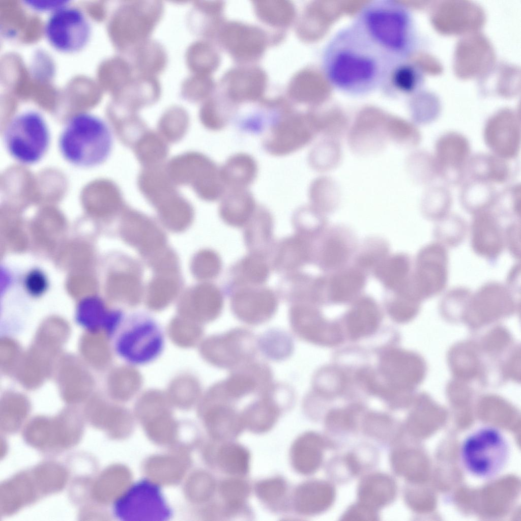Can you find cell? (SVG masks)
I'll use <instances>...</instances> for the list:
<instances>
[{
	"instance_id": "cell-26",
	"label": "cell",
	"mask_w": 521,
	"mask_h": 521,
	"mask_svg": "<svg viewBox=\"0 0 521 521\" xmlns=\"http://www.w3.org/2000/svg\"><path fill=\"white\" fill-rule=\"evenodd\" d=\"M516 298L505 283L488 281L473 292L469 307L478 313L499 314L512 310Z\"/></svg>"
},
{
	"instance_id": "cell-38",
	"label": "cell",
	"mask_w": 521,
	"mask_h": 521,
	"mask_svg": "<svg viewBox=\"0 0 521 521\" xmlns=\"http://www.w3.org/2000/svg\"><path fill=\"white\" fill-rule=\"evenodd\" d=\"M292 222L295 233L313 242L329 226L326 215L310 205L297 209L293 215Z\"/></svg>"
},
{
	"instance_id": "cell-55",
	"label": "cell",
	"mask_w": 521,
	"mask_h": 521,
	"mask_svg": "<svg viewBox=\"0 0 521 521\" xmlns=\"http://www.w3.org/2000/svg\"><path fill=\"white\" fill-rule=\"evenodd\" d=\"M520 185L515 184L509 187L499 195H498L497 199L505 201L509 207V214L513 215L516 219L520 220Z\"/></svg>"
},
{
	"instance_id": "cell-39",
	"label": "cell",
	"mask_w": 521,
	"mask_h": 521,
	"mask_svg": "<svg viewBox=\"0 0 521 521\" xmlns=\"http://www.w3.org/2000/svg\"><path fill=\"white\" fill-rule=\"evenodd\" d=\"M133 49L134 65L142 75L153 76L163 69L166 55L160 44L147 40Z\"/></svg>"
},
{
	"instance_id": "cell-59",
	"label": "cell",
	"mask_w": 521,
	"mask_h": 521,
	"mask_svg": "<svg viewBox=\"0 0 521 521\" xmlns=\"http://www.w3.org/2000/svg\"><path fill=\"white\" fill-rule=\"evenodd\" d=\"M30 8L37 11L52 10L67 5V1L64 0H27L24 1Z\"/></svg>"
},
{
	"instance_id": "cell-27",
	"label": "cell",
	"mask_w": 521,
	"mask_h": 521,
	"mask_svg": "<svg viewBox=\"0 0 521 521\" xmlns=\"http://www.w3.org/2000/svg\"><path fill=\"white\" fill-rule=\"evenodd\" d=\"M257 205L248 188L227 189L221 198L219 213L227 225L244 227L253 215Z\"/></svg>"
},
{
	"instance_id": "cell-52",
	"label": "cell",
	"mask_w": 521,
	"mask_h": 521,
	"mask_svg": "<svg viewBox=\"0 0 521 521\" xmlns=\"http://www.w3.org/2000/svg\"><path fill=\"white\" fill-rule=\"evenodd\" d=\"M505 249L516 260L520 258V222L515 220L504 227Z\"/></svg>"
},
{
	"instance_id": "cell-24",
	"label": "cell",
	"mask_w": 521,
	"mask_h": 521,
	"mask_svg": "<svg viewBox=\"0 0 521 521\" xmlns=\"http://www.w3.org/2000/svg\"><path fill=\"white\" fill-rule=\"evenodd\" d=\"M351 303L345 316L350 337L356 340L371 335L376 331L381 321L378 302L369 295L363 294Z\"/></svg>"
},
{
	"instance_id": "cell-46",
	"label": "cell",
	"mask_w": 521,
	"mask_h": 521,
	"mask_svg": "<svg viewBox=\"0 0 521 521\" xmlns=\"http://www.w3.org/2000/svg\"><path fill=\"white\" fill-rule=\"evenodd\" d=\"M340 157L339 144L333 140H325L312 148L308 161L312 168L317 171H324L335 167Z\"/></svg>"
},
{
	"instance_id": "cell-37",
	"label": "cell",
	"mask_w": 521,
	"mask_h": 521,
	"mask_svg": "<svg viewBox=\"0 0 521 521\" xmlns=\"http://www.w3.org/2000/svg\"><path fill=\"white\" fill-rule=\"evenodd\" d=\"M390 244L384 238L367 237L358 244L352 264L368 274L390 254Z\"/></svg>"
},
{
	"instance_id": "cell-11",
	"label": "cell",
	"mask_w": 521,
	"mask_h": 521,
	"mask_svg": "<svg viewBox=\"0 0 521 521\" xmlns=\"http://www.w3.org/2000/svg\"><path fill=\"white\" fill-rule=\"evenodd\" d=\"M358 244L355 232L348 226H329L314 242L313 263L324 273L338 270L349 265Z\"/></svg>"
},
{
	"instance_id": "cell-20",
	"label": "cell",
	"mask_w": 521,
	"mask_h": 521,
	"mask_svg": "<svg viewBox=\"0 0 521 521\" xmlns=\"http://www.w3.org/2000/svg\"><path fill=\"white\" fill-rule=\"evenodd\" d=\"M115 344L116 350L128 344L117 352L121 355L129 348L123 357L129 351L132 353L131 361L146 362L158 354L161 348L162 337L156 326H128L119 334Z\"/></svg>"
},
{
	"instance_id": "cell-44",
	"label": "cell",
	"mask_w": 521,
	"mask_h": 521,
	"mask_svg": "<svg viewBox=\"0 0 521 521\" xmlns=\"http://www.w3.org/2000/svg\"><path fill=\"white\" fill-rule=\"evenodd\" d=\"M189 68L194 73L210 75L217 67L219 55L215 48L204 41L193 43L186 52Z\"/></svg>"
},
{
	"instance_id": "cell-4",
	"label": "cell",
	"mask_w": 521,
	"mask_h": 521,
	"mask_svg": "<svg viewBox=\"0 0 521 521\" xmlns=\"http://www.w3.org/2000/svg\"><path fill=\"white\" fill-rule=\"evenodd\" d=\"M4 144L9 154L18 162L33 165L46 155L51 142L48 124L36 110L21 111L14 115L4 133Z\"/></svg>"
},
{
	"instance_id": "cell-56",
	"label": "cell",
	"mask_w": 521,
	"mask_h": 521,
	"mask_svg": "<svg viewBox=\"0 0 521 521\" xmlns=\"http://www.w3.org/2000/svg\"><path fill=\"white\" fill-rule=\"evenodd\" d=\"M366 428L369 432L374 436L380 437L387 436L390 433L391 426V420L384 416L372 415L367 417L366 422Z\"/></svg>"
},
{
	"instance_id": "cell-21",
	"label": "cell",
	"mask_w": 521,
	"mask_h": 521,
	"mask_svg": "<svg viewBox=\"0 0 521 521\" xmlns=\"http://www.w3.org/2000/svg\"><path fill=\"white\" fill-rule=\"evenodd\" d=\"M314 245V242L296 233L283 238L275 245L272 267L285 274L299 271L313 263Z\"/></svg>"
},
{
	"instance_id": "cell-3",
	"label": "cell",
	"mask_w": 521,
	"mask_h": 521,
	"mask_svg": "<svg viewBox=\"0 0 521 521\" xmlns=\"http://www.w3.org/2000/svg\"><path fill=\"white\" fill-rule=\"evenodd\" d=\"M112 140L111 130L103 120L93 113L80 112L66 122L59 137L58 148L70 164L90 168L107 160Z\"/></svg>"
},
{
	"instance_id": "cell-5",
	"label": "cell",
	"mask_w": 521,
	"mask_h": 521,
	"mask_svg": "<svg viewBox=\"0 0 521 521\" xmlns=\"http://www.w3.org/2000/svg\"><path fill=\"white\" fill-rule=\"evenodd\" d=\"M508 440L498 428L485 426L471 433L464 441L460 457L465 469L481 479L495 477L509 460Z\"/></svg>"
},
{
	"instance_id": "cell-9",
	"label": "cell",
	"mask_w": 521,
	"mask_h": 521,
	"mask_svg": "<svg viewBox=\"0 0 521 521\" xmlns=\"http://www.w3.org/2000/svg\"><path fill=\"white\" fill-rule=\"evenodd\" d=\"M448 248L437 241L421 247L413 260L411 282L418 297L423 300L442 294L448 281Z\"/></svg>"
},
{
	"instance_id": "cell-40",
	"label": "cell",
	"mask_w": 521,
	"mask_h": 521,
	"mask_svg": "<svg viewBox=\"0 0 521 521\" xmlns=\"http://www.w3.org/2000/svg\"><path fill=\"white\" fill-rule=\"evenodd\" d=\"M258 350L268 359L278 361L288 358L294 350V342L286 331L270 329L257 338Z\"/></svg>"
},
{
	"instance_id": "cell-49",
	"label": "cell",
	"mask_w": 521,
	"mask_h": 521,
	"mask_svg": "<svg viewBox=\"0 0 521 521\" xmlns=\"http://www.w3.org/2000/svg\"><path fill=\"white\" fill-rule=\"evenodd\" d=\"M230 114L228 109L222 107L212 99L206 101L200 110V118L203 124L213 131L224 128L230 121Z\"/></svg>"
},
{
	"instance_id": "cell-57",
	"label": "cell",
	"mask_w": 521,
	"mask_h": 521,
	"mask_svg": "<svg viewBox=\"0 0 521 521\" xmlns=\"http://www.w3.org/2000/svg\"><path fill=\"white\" fill-rule=\"evenodd\" d=\"M375 510L359 503L350 508L344 515L345 520H375Z\"/></svg>"
},
{
	"instance_id": "cell-43",
	"label": "cell",
	"mask_w": 521,
	"mask_h": 521,
	"mask_svg": "<svg viewBox=\"0 0 521 521\" xmlns=\"http://www.w3.org/2000/svg\"><path fill=\"white\" fill-rule=\"evenodd\" d=\"M254 8L257 16L262 21L276 27L288 25L293 21L295 15L293 5L288 1H256L254 4Z\"/></svg>"
},
{
	"instance_id": "cell-51",
	"label": "cell",
	"mask_w": 521,
	"mask_h": 521,
	"mask_svg": "<svg viewBox=\"0 0 521 521\" xmlns=\"http://www.w3.org/2000/svg\"><path fill=\"white\" fill-rule=\"evenodd\" d=\"M76 316V322L79 326L92 333L104 329L108 318L104 315L102 309L94 306H81Z\"/></svg>"
},
{
	"instance_id": "cell-58",
	"label": "cell",
	"mask_w": 521,
	"mask_h": 521,
	"mask_svg": "<svg viewBox=\"0 0 521 521\" xmlns=\"http://www.w3.org/2000/svg\"><path fill=\"white\" fill-rule=\"evenodd\" d=\"M26 281L27 289L36 296L42 294L47 285L44 274L37 270L32 271L27 276Z\"/></svg>"
},
{
	"instance_id": "cell-22",
	"label": "cell",
	"mask_w": 521,
	"mask_h": 521,
	"mask_svg": "<svg viewBox=\"0 0 521 521\" xmlns=\"http://www.w3.org/2000/svg\"><path fill=\"white\" fill-rule=\"evenodd\" d=\"M224 83L228 97L231 101H255L259 100L264 93L267 77L259 68H240L228 72L224 77Z\"/></svg>"
},
{
	"instance_id": "cell-50",
	"label": "cell",
	"mask_w": 521,
	"mask_h": 521,
	"mask_svg": "<svg viewBox=\"0 0 521 521\" xmlns=\"http://www.w3.org/2000/svg\"><path fill=\"white\" fill-rule=\"evenodd\" d=\"M213 85L210 75L196 74L183 82L182 93L188 100H198L206 97L213 90Z\"/></svg>"
},
{
	"instance_id": "cell-35",
	"label": "cell",
	"mask_w": 521,
	"mask_h": 521,
	"mask_svg": "<svg viewBox=\"0 0 521 521\" xmlns=\"http://www.w3.org/2000/svg\"><path fill=\"white\" fill-rule=\"evenodd\" d=\"M395 485L387 475L375 473L364 478L358 488L360 503L375 510L389 504L394 498Z\"/></svg>"
},
{
	"instance_id": "cell-25",
	"label": "cell",
	"mask_w": 521,
	"mask_h": 521,
	"mask_svg": "<svg viewBox=\"0 0 521 521\" xmlns=\"http://www.w3.org/2000/svg\"><path fill=\"white\" fill-rule=\"evenodd\" d=\"M421 70L408 60L394 62L386 71L380 89L386 96L397 97L415 94L422 86Z\"/></svg>"
},
{
	"instance_id": "cell-1",
	"label": "cell",
	"mask_w": 521,
	"mask_h": 521,
	"mask_svg": "<svg viewBox=\"0 0 521 521\" xmlns=\"http://www.w3.org/2000/svg\"><path fill=\"white\" fill-rule=\"evenodd\" d=\"M394 62L351 23L337 31L326 44L322 69L326 80L336 90L362 96L380 89Z\"/></svg>"
},
{
	"instance_id": "cell-54",
	"label": "cell",
	"mask_w": 521,
	"mask_h": 521,
	"mask_svg": "<svg viewBox=\"0 0 521 521\" xmlns=\"http://www.w3.org/2000/svg\"><path fill=\"white\" fill-rule=\"evenodd\" d=\"M222 263L220 256L212 250H207L201 255V275L206 278L212 279L220 273Z\"/></svg>"
},
{
	"instance_id": "cell-16",
	"label": "cell",
	"mask_w": 521,
	"mask_h": 521,
	"mask_svg": "<svg viewBox=\"0 0 521 521\" xmlns=\"http://www.w3.org/2000/svg\"><path fill=\"white\" fill-rule=\"evenodd\" d=\"M484 142L491 153L508 160L516 159L520 152L521 126L518 119L502 113L490 119L483 131Z\"/></svg>"
},
{
	"instance_id": "cell-17",
	"label": "cell",
	"mask_w": 521,
	"mask_h": 521,
	"mask_svg": "<svg viewBox=\"0 0 521 521\" xmlns=\"http://www.w3.org/2000/svg\"><path fill=\"white\" fill-rule=\"evenodd\" d=\"M368 274L354 265L322 275V301L351 303L363 294Z\"/></svg>"
},
{
	"instance_id": "cell-60",
	"label": "cell",
	"mask_w": 521,
	"mask_h": 521,
	"mask_svg": "<svg viewBox=\"0 0 521 521\" xmlns=\"http://www.w3.org/2000/svg\"><path fill=\"white\" fill-rule=\"evenodd\" d=\"M520 265L517 263L511 268L505 285L515 295L520 294Z\"/></svg>"
},
{
	"instance_id": "cell-7",
	"label": "cell",
	"mask_w": 521,
	"mask_h": 521,
	"mask_svg": "<svg viewBox=\"0 0 521 521\" xmlns=\"http://www.w3.org/2000/svg\"><path fill=\"white\" fill-rule=\"evenodd\" d=\"M113 513L123 521H164L172 514L160 487L146 479L132 485L115 501Z\"/></svg>"
},
{
	"instance_id": "cell-32",
	"label": "cell",
	"mask_w": 521,
	"mask_h": 521,
	"mask_svg": "<svg viewBox=\"0 0 521 521\" xmlns=\"http://www.w3.org/2000/svg\"><path fill=\"white\" fill-rule=\"evenodd\" d=\"M258 170L256 160L246 153L231 155L221 166L222 178L227 190L248 188L255 180Z\"/></svg>"
},
{
	"instance_id": "cell-2",
	"label": "cell",
	"mask_w": 521,
	"mask_h": 521,
	"mask_svg": "<svg viewBox=\"0 0 521 521\" xmlns=\"http://www.w3.org/2000/svg\"><path fill=\"white\" fill-rule=\"evenodd\" d=\"M352 24L394 61L408 60L415 50L417 33L413 17L399 2L371 1L359 10Z\"/></svg>"
},
{
	"instance_id": "cell-33",
	"label": "cell",
	"mask_w": 521,
	"mask_h": 521,
	"mask_svg": "<svg viewBox=\"0 0 521 521\" xmlns=\"http://www.w3.org/2000/svg\"><path fill=\"white\" fill-rule=\"evenodd\" d=\"M413 360L405 352L393 348L381 356L380 370L388 387L399 391L413 378Z\"/></svg>"
},
{
	"instance_id": "cell-8",
	"label": "cell",
	"mask_w": 521,
	"mask_h": 521,
	"mask_svg": "<svg viewBox=\"0 0 521 521\" xmlns=\"http://www.w3.org/2000/svg\"><path fill=\"white\" fill-rule=\"evenodd\" d=\"M257 350L256 337L243 327L210 337L202 349L204 356L211 364L230 370L255 360Z\"/></svg>"
},
{
	"instance_id": "cell-18",
	"label": "cell",
	"mask_w": 521,
	"mask_h": 521,
	"mask_svg": "<svg viewBox=\"0 0 521 521\" xmlns=\"http://www.w3.org/2000/svg\"><path fill=\"white\" fill-rule=\"evenodd\" d=\"M163 13V6L157 1L126 3L123 9L124 46L133 48L146 41Z\"/></svg>"
},
{
	"instance_id": "cell-23",
	"label": "cell",
	"mask_w": 521,
	"mask_h": 521,
	"mask_svg": "<svg viewBox=\"0 0 521 521\" xmlns=\"http://www.w3.org/2000/svg\"><path fill=\"white\" fill-rule=\"evenodd\" d=\"M273 228L271 213L264 206L258 204L253 215L244 227L243 239L249 253L267 258L272 254L275 245Z\"/></svg>"
},
{
	"instance_id": "cell-29",
	"label": "cell",
	"mask_w": 521,
	"mask_h": 521,
	"mask_svg": "<svg viewBox=\"0 0 521 521\" xmlns=\"http://www.w3.org/2000/svg\"><path fill=\"white\" fill-rule=\"evenodd\" d=\"M413 260L407 253L390 254L371 274L386 292L395 291L407 284L412 274Z\"/></svg>"
},
{
	"instance_id": "cell-28",
	"label": "cell",
	"mask_w": 521,
	"mask_h": 521,
	"mask_svg": "<svg viewBox=\"0 0 521 521\" xmlns=\"http://www.w3.org/2000/svg\"><path fill=\"white\" fill-rule=\"evenodd\" d=\"M270 273L267 258L249 253L230 268V279L226 284V293L242 286H260L268 280Z\"/></svg>"
},
{
	"instance_id": "cell-36",
	"label": "cell",
	"mask_w": 521,
	"mask_h": 521,
	"mask_svg": "<svg viewBox=\"0 0 521 521\" xmlns=\"http://www.w3.org/2000/svg\"><path fill=\"white\" fill-rule=\"evenodd\" d=\"M461 202L468 212L475 214L491 210L495 207L498 195L493 185L482 181L471 179L464 185Z\"/></svg>"
},
{
	"instance_id": "cell-34",
	"label": "cell",
	"mask_w": 521,
	"mask_h": 521,
	"mask_svg": "<svg viewBox=\"0 0 521 521\" xmlns=\"http://www.w3.org/2000/svg\"><path fill=\"white\" fill-rule=\"evenodd\" d=\"M279 291L282 297L291 304H319L317 276L299 271L286 274Z\"/></svg>"
},
{
	"instance_id": "cell-15",
	"label": "cell",
	"mask_w": 521,
	"mask_h": 521,
	"mask_svg": "<svg viewBox=\"0 0 521 521\" xmlns=\"http://www.w3.org/2000/svg\"><path fill=\"white\" fill-rule=\"evenodd\" d=\"M468 235L473 252L486 260H496L505 249L504 227L492 210L473 215Z\"/></svg>"
},
{
	"instance_id": "cell-14",
	"label": "cell",
	"mask_w": 521,
	"mask_h": 521,
	"mask_svg": "<svg viewBox=\"0 0 521 521\" xmlns=\"http://www.w3.org/2000/svg\"><path fill=\"white\" fill-rule=\"evenodd\" d=\"M433 157L437 175L449 184H458L467 175L471 157L470 142L460 133L446 132L437 140Z\"/></svg>"
},
{
	"instance_id": "cell-45",
	"label": "cell",
	"mask_w": 521,
	"mask_h": 521,
	"mask_svg": "<svg viewBox=\"0 0 521 521\" xmlns=\"http://www.w3.org/2000/svg\"><path fill=\"white\" fill-rule=\"evenodd\" d=\"M385 304L388 314L394 321L403 322L417 312L421 301L403 292H386Z\"/></svg>"
},
{
	"instance_id": "cell-30",
	"label": "cell",
	"mask_w": 521,
	"mask_h": 521,
	"mask_svg": "<svg viewBox=\"0 0 521 521\" xmlns=\"http://www.w3.org/2000/svg\"><path fill=\"white\" fill-rule=\"evenodd\" d=\"M508 160L493 154H479L471 156L467 167V175L471 179L491 184H503L512 176V169Z\"/></svg>"
},
{
	"instance_id": "cell-41",
	"label": "cell",
	"mask_w": 521,
	"mask_h": 521,
	"mask_svg": "<svg viewBox=\"0 0 521 521\" xmlns=\"http://www.w3.org/2000/svg\"><path fill=\"white\" fill-rule=\"evenodd\" d=\"M433 228L435 241L448 249L461 244L469 234V224L461 216L449 213L437 221Z\"/></svg>"
},
{
	"instance_id": "cell-53",
	"label": "cell",
	"mask_w": 521,
	"mask_h": 521,
	"mask_svg": "<svg viewBox=\"0 0 521 521\" xmlns=\"http://www.w3.org/2000/svg\"><path fill=\"white\" fill-rule=\"evenodd\" d=\"M355 409L335 410L331 411L327 417L329 427L335 430L349 429L354 424Z\"/></svg>"
},
{
	"instance_id": "cell-31",
	"label": "cell",
	"mask_w": 521,
	"mask_h": 521,
	"mask_svg": "<svg viewBox=\"0 0 521 521\" xmlns=\"http://www.w3.org/2000/svg\"><path fill=\"white\" fill-rule=\"evenodd\" d=\"M359 121L352 126L349 135L351 148L360 154L377 152L384 148L387 139V122Z\"/></svg>"
},
{
	"instance_id": "cell-10",
	"label": "cell",
	"mask_w": 521,
	"mask_h": 521,
	"mask_svg": "<svg viewBox=\"0 0 521 521\" xmlns=\"http://www.w3.org/2000/svg\"><path fill=\"white\" fill-rule=\"evenodd\" d=\"M44 33L54 48L72 53L81 50L88 44L92 27L82 10L67 4L51 12L44 24Z\"/></svg>"
},
{
	"instance_id": "cell-19",
	"label": "cell",
	"mask_w": 521,
	"mask_h": 521,
	"mask_svg": "<svg viewBox=\"0 0 521 521\" xmlns=\"http://www.w3.org/2000/svg\"><path fill=\"white\" fill-rule=\"evenodd\" d=\"M219 38L224 47L234 57L245 61L259 57L267 43V36L262 30L238 22H231L223 26L219 33Z\"/></svg>"
},
{
	"instance_id": "cell-13",
	"label": "cell",
	"mask_w": 521,
	"mask_h": 521,
	"mask_svg": "<svg viewBox=\"0 0 521 521\" xmlns=\"http://www.w3.org/2000/svg\"><path fill=\"white\" fill-rule=\"evenodd\" d=\"M288 318L294 333L307 342L322 346H333L342 340L338 325L325 320L316 305L306 303L292 304Z\"/></svg>"
},
{
	"instance_id": "cell-12",
	"label": "cell",
	"mask_w": 521,
	"mask_h": 521,
	"mask_svg": "<svg viewBox=\"0 0 521 521\" xmlns=\"http://www.w3.org/2000/svg\"><path fill=\"white\" fill-rule=\"evenodd\" d=\"M226 294L235 316L246 324L258 326L270 321L275 314L278 299L271 288L246 285L234 288Z\"/></svg>"
},
{
	"instance_id": "cell-6",
	"label": "cell",
	"mask_w": 521,
	"mask_h": 521,
	"mask_svg": "<svg viewBox=\"0 0 521 521\" xmlns=\"http://www.w3.org/2000/svg\"><path fill=\"white\" fill-rule=\"evenodd\" d=\"M265 129L262 146L274 156H284L304 148L320 133L317 120L296 112L291 106L272 115Z\"/></svg>"
},
{
	"instance_id": "cell-47",
	"label": "cell",
	"mask_w": 521,
	"mask_h": 521,
	"mask_svg": "<svg viewBox=\"0 0 521 521\" xmlns=\"http://www.w3.org/2000/svg\"><path fill=\"white\" fill-rule=\"evenodd\" d=\"M451 197L448 191L443 188L430 190L425 195L421 205L423 216L435 222L450 213Z\"/></svg>"
},
{
	"instance_id": "cell-42",
	"label": "cell",
	"mask_w": 521,
	"mask_h": 521,
	"mask_svg": "<svg viewBox=\"0 0 521 521\" xmlns=\"http://www.w3.org/2000/svg\"><path fill=\"white\" fill-rule=\"evenodd\" d=\"M339 190L335 182L330 178L321 177L314 180L309 189L310 205L326 214L337 208Z\"/></svg>"
},
{
	"instance_id": "cell-48",
	"label": "cell",
	"mask_w": 521,
	"mask_h": 521,
	"mask_svg": "<svg viewBox=\"0 0 521 521\" xmlns=\"http://www.w3.org/2000/svg\"><path fill=\"white\" fill-rule=\"evenodd\" d=\"M387 130L390 140L405 147H416L421 140V133L417 126L406 121H388Z\"/></svg>"
}]
</instances>
